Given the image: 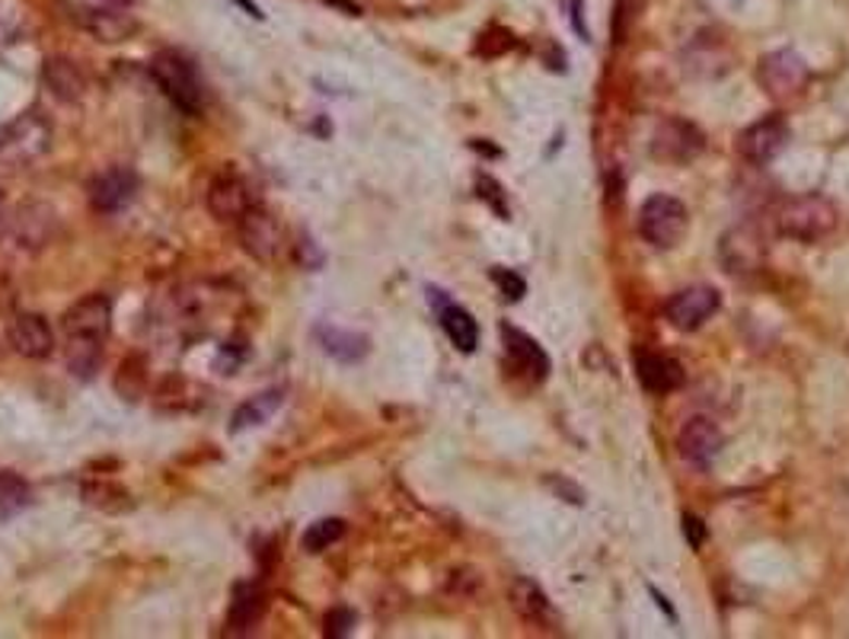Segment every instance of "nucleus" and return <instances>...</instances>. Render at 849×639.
Wrapping results in <instances>:
<instances>
[{
  "instance_id": "aec40b11",
  "label": "nucleus",
  "mask_w": 849,
  "mask_h": 639,
  "mask_svg": "<svg viewBox=\"0 0 849 639\" xmlns=\"http://www.w3.org/2000/svg\"><path fill=\"white\" fill-rule=\"evenodd\" d=\"M438 320H441V330L447 333V340L457 345L460 352H476L479 345V323L472 320V314L467 307L447 300L444 292H441V304H438Z\"/></svg>"
},
{
  "instance_id": "dca6fc26",
  "label": "nucleus",
  "mask_w": 849,
  "mask_h": 639,
  "mask_svg": "<svg viewBox=\"0 0 849 639\" xmlns=\"http://www.w3.org/2000/svg\"><path fill=\"white\" fill-rule=\"evenodd\" d=\"M81 23L99 42H125L128 36L138 33V23L125 7H84Z\"/></svg>"
},
{
  "instance_id": "72a5a7b5",
  "label": "nucleus",
  "mask_w": 849,
  "mask_h": 639,
  "mask_svg": "<svg viewBox=\"0 0 849 639\" xmlns=\"http://www.w3.org/2000/svg\"><path fill=\"white\" fill-rule=\"evenodd\" d=\"M109 3H112V7H125V10H128V7H132V3H138V0H109Z\"/></svg>"
},
{
  "instance_id": "a878e982",
  "label": "nucleus",
  "mask_w": 849,
  "mask_h": 639,
  "mask_svg": "<svg viewBox=\"0 0 849 639\" xmlns=\"http://www.w3.org/2000/svg\"><path fill=\"white\" fill-rule=\"evenodd\" d=\"M489 279L499 285L502 297H505V300H512V304L527 295V282L520 279L518 272H512V269H502V266H495V269L489 272Z\"/></svg>"
},
{
  "instance_id": "7ed1b4c3",
  "label": "nucleus",
  "mask_w": 849,
  "mask_h": 639,
  "mask_svg": "<svg viewBox=\"0 0 849 639\" xmlns=\"http://www.w3.org/2000/svg\"><path fill=\"white\" fill-rule=\"evenodd\" d=\"M150 77L153 84L163 90V97L170 99L176 109H183L186 115H198L201 112V84L195 74L186 54L180 51H157L150 61Z\"/></svg>"
},
{
  "instance_id": "6ab92c4d",
  "label": "nucleus",
  "mask_w": 849,
  "mask_h": 639,
  "mask_svg": "<svg viewBox=\"0 0 849 639\" xmlns=\"http://www.w3.org/2000/svg\"><path fill=\"white\" fill-rule=\"evenodd\" d=\"M269 607V594L262 591V586L256 582H239L234 589V601H231V614H227V624H231V634H249L259 627L262 614Z\"/></svg>"
},
{
  "instance_id": "39448f33",
  "label": "nucleus",
  "mask_w": 849,
  "mask_h": 639,
  "mask_svg": "<svg viewBox=\"0 0 849 639\" xmlns=\"http://www.w3.org/2000/svg\"><path fill=\"white\" fill-rule=\"evenodd\" d=\"M756 81H760V87L770 97L786 99L802 94L804 87H808V81H811V71H808L802 54H796L792 49H779L760 58Z\"/></svg>"
},
{
  "instance_id": "2eb2a0df",
  "label": "nucleus",
  "mask_w": 849,
  "mask_h": 639,
  "mask_svg": "<svg viewBox=\"0 0 849 639\" xmlns=\"http://www.w3.org/2000/svg\"><path fill=\"white\" fill-rule=\"evenodd\" d=\"M10 345L23 358H48L54 352V333L46 317L39 314H20L10 323Z\"/></svg>"
},
{
  "instance_id": "4be33fe9",
  "label": "nucleus",
  "mask_w": 849,
  "mask_h": 639,
  "mask_svg": "<svg viewBox=\"0 0 849 639\" xmlns=\"http://www.w3.org/2000/svg\"><path fill=\"white\" fill-rule=\"evenodd\" d=\"M320 343H323V352L339 361H361L368 355V340L352 330L320 327Z\"/></svg>"
},
{
  "instance_id": "6e6552de",
  "label": "nucleus",
  "mask_w": 849,
  "mask_h": 639,
  "mask_svg": "<svg viewBox=\"0 0 849 639\" xmlns=\"http://www.w3.org/2000/svg\"><path fill=\"white\" fill-rule=\"evenodd\" d=\"M722 307V295L712 288V285H693V288H684L677 295L667 300L664 314H667V323L684 330V333H693L706 323L709 317Z\"/></svg>"
},
{
  "instance_id": "7c9ffc66",
  "label": "nucleus",
  "mask_w": 849,
  "mask_h": 639,
  "mask_svg": "<svg viewBox=\"0 0 849 639\" xmlns=\"http://www.w3.org/2000/svg\"><path fill=\"white\" fill-rule=\"evenodd\" d=\"M568 13H571V23H575V29H578V36L588 42V29H585V0H566Z\"/></svg>"
},
{
  "instance_id": "f704fd0d",
  "label": "nucleus",
  "mask_w": 849,
  "mask_h": 639,
  "mask_svg": "<svg viewBox=\"0 0 849 639\" xmlns=\"http://www.w3.org/2000/svg\"><path fill=\"white\" fill-rule=\"evenodd\" d=\"M3 224H7V218H3V205H0V237H3Z\"/></svg>"
},
{
  "instance_id": "f3484780",
  "label": "nucleus",
  "mask_w": 849,
  "mask_h": 639,
  "mask_svg": "<svg viewBox=\"0 0 849 639\" xmlns=\"http://www.w3.org/2000/svg\"><path fill=\"white\" fill-rule=\"evenodd\" d=\"M253 205L246 183L236 173H221L211 186H208V211L218 221H239L243 211Z\"/></svg>"
},
{
  "instance_id": "412c9836",
  "label": "nucleus",
  "mask_w": 849,
  "mask_h": 639,
  "mask_svg": "<svg viewBox=\"0 0 849 639\" xmlns=\"http://www.w3.org/2000/svg\"><path fill=\"white\" fill-rule=\"evenodd\" d=\"M46 84L48 90L54 94L58 99H64V102H74V99L84 97V90H87V77L81 74V67L74 64V61H67V58H51L46 61Z\"/></svg>"
},
{
  "instance_id": "9b49d317",
  "label": "nucleus",
  "mask_w": 849,
  "mask_h": 639,
  "mask_svg": "<svg viewBox=\"0 0 849 639\" xmlns=\"http://www.w3.org/2000/svg\"><path fill=\"white\" fill-rule=\"evenodd\" d=\"M722 429L709 419V416H693L684 422L680 435H677V451L684 460H690L693 467H712V460L722 454Z\"/></svg>"
},
{
  "instance_id": "0eeeda50",
  "label": "nucleus",
  "mask_w": 849,
  "mask_h": 639,
  "mask_svg": "<svg viewBox=\"0 0 849 639\" xmlns=\"http://www.w3.org/2000/svg\"><path fill=\"white\" fill-rule=\"evenodd\" d=\"M236 234H239V244L243 249L259 259V262H272L279 246H282V224L272 211L259 208V205H249L243 211V218L236 221Z\"/></svg>"
},
{
  "instance_id": "bb28decb",
  "label": "nucleus",
  "mask_w": 849,
  "mask_h": 639,
  "mask_svg": "<svg viewBox=\"0 0 849 639\" xmlns=\"http://www.w3.org/2000/svg\"><path fill=\"white\" fill-rule=\"evenodd\" d=\"M639 0H616V10H614V42H626V36H629V29H632V23H636V16H639Z\"/></svg>"
},
{
  "instance_id": "1a4fd4ad",
  "label": "nucleus",
  "mask_w": 849,
  "mask_h": 639,
  "mask_svg": "<svg viewBox=\"0 0 849 639\" xmlns=\"http://www.w3.org/2000/svg\"><path fill=\"white\" fill-rule=\"evenodd\" d=\"M789 145V125L783 115H766L754 125H748L741 135H738V153L748 160V163H770L773 157H779L783 148Z\"/></svg>"
},
{
  "instance_id": "f8f14e48",
  "label": "nucleus",
  "mask_w": 849,
  "mask_h": 639,
  "mask_svg": "<svg viewBox=\"0 0 849 639\" xmlns=\"http://www.w3.org/2000/svg\"><path fill=\"white\" fill-rule=\"evenodd\" d=\"M652 150L659 160H667V163H690L703 150V132L684 119H667V122H661L652 138Z\"/></svg>"
},
{
  "instance_id": "f257e3e1",
  "label": "nucleus",
  "mask_w": 849,
  "mask_h": 639,
  "mask_svg": "<svg viewBox=\"0 0 849 639\" xmlns=\"http://www.w3.org/2000/svg\"><path fill=\"white\" fill-rule=\"evenodd\" d=\"M112 330V304L106 295L81 297L64 314V336H67V368L74 378L90 381L102 361V345Z\"/></svg>"
},
{
  "instance_id": "cd10ccee",
  "label": "nucleus",
  "mask_w": 849,
  "mask_h": 639,
  "mask_svg": "<svg viewBox=\"0 0 849 639\" xmlns=\"http://www.w3.org/2000/svg\"><path fill=\"white\" fill-rule=\"evenodd\" d=\"M355 611L348 607H332L327 614V637H348L355 630Z\"/></svg>"
},
{
  "instance_id": "c85d7f7f",
  "label": "nucleus",
  "mask_w": 849,
  "mask_h": 639,
  "mask_svg": "<svg viewBox=\"0 0 849 639\" xmlns=\"http://www.w3.org/2000/svg\"><path fill=\"white\" fill-rule=\"evenodd\" d=\"M476 186H479V196L485 198L489 205H495V211H499V214L508 221V205H505V201H499V198H502V186H499L495 180H489V176H479V183H476Z\"/></svg>"
},
{
  "instance_id": "a211bd4d",
  "label": "nucleus",
  "mask_w": 849,
  "mask_h": 639,
  "mask_svg": "<svg viewBox=\"0 0 849 639\" xmlns=\"http://www.w3.org/2000/svg\"><path fill=\"white\" fill-rule=\"evenodd\" d=\"M502 343H505L508 358L518 365L520 371H527L533 381H546V374H550V355L543 352V345L537 343V340H530L524 330H515L512 323L502 327Z\"/></svg>"
},
{
  "instance_id": "423d86ee",
  "label": "nucleus",
  "mask_w": 849,
  "mask_h": 639,
  "mask_svg": "<svg viewBox=\"0 0 849 639\" xmlns=\"http://www.w3.org/2000/svg\"><path fill=\"white\" fill-rule=\"evenodd\" d=\"M718 259L725 266L728 275L735 279H748V275H756L766 262V244L763 237L756 234L754 228L748 224H738L731 228L722 241H718Z\"/></svg>"
},
{
  "instance_id": "4468645a",
  "label": "nucleus",
  "mask_w": 849,
  "mask_h": 639,
  "mask_svg": "<svg viewBox=\"0 0 849 639\" xmlns=\"http://www.w3.org/2000/svg\"><path fill=\"white\" fill-rule=\"evenodd\" d=\"M512 604H515V611H518L527 624H533V627H540V630L559 627V614H556L550 594L540 589L533 579H515V582H512Z\"/></svg>"
},
{
  "instance_id": "9d476101",
  "label": "nucleus",
  "mask_w": 849,
  "mask_h": 639,
  "mask_svg": "<svg viewBox=\"0 0 849 639\" xmlns=\"http://www.w3.org/2000/svg\"><path fill=\"white\" fill-rule=\"evenodd\" d=\"M138 186H142V180L132 167H109L90 183V205L99 214H115L135 201Z\"/></svg>"
},
{
  "instance_id": "393cba45",
  "label": "nucleus",
  "mask_w": 849,
  "mask_h": 639,
  "mask_svg": "<svg viewBox=\"0 0 849 639\" xmlns=\"http://www.w3.org/2000/svg\"><path fill=\"white\" fill-rule=\"evenodd\" d=\"M29 505V490L23 480H16L13 474H0V515H13L20 508Z\"/></svg>"
},
{
  "instance_id": "ddd939ff",
  "label": "nucleus",
  "mask_w": 849,
  "mask_h": 639,
  "mask_svg": "<svg viewBox=\"0 0 849 639\" xmlns=\"http://www.w3.org/2000/svg\"><path fill=\"white\" fill-rule=\"evenodd\" d=\"M636 374H639V384L649 391V394H670V391H680L687 374H684V365L664 352H636Z\"/></svg>"
},
{
  "instance_id": "2f4dec72",
  "label": "nucleus",
  "mask_w": 849,
  "mask_h": 639,
  "mask_svg": "<svg viewBox=\"0 0 849 639\" xmlns=\"http://www.w3.org/2000/svg\"><path fill=\"white\" fill-rule=\"evenodd\" d=\"M550 487H556V490L563 492V495H571V502H575V505H581V502H585V495H581V490H578L575 483H563V480H556V477H553V480H550Z\"/></svg>"
},
{
  "instance_id": "20e7f679",
  "label": "nucleus",
  "mask_w": 849,
  "mask_h": 639,
  "mask_svg": "<svg viewBox=\"0 0 849 639\" xmlns=\"http://www.w3.org/2000/svg\"><path fill=\"white\" fill-rule=\"evenodd\" d=\"M687 228H690V214L680 198L652 196L639 208V234L655 249H674L687 237Z\"/></svg>"
},
{
  "instance_id": "c756f323",
  "label": "nucleus",
  "mask_w": 849,
  "mask_h": 639,
  "mask_svg": "<svg viewBox=\"0 0 849 639\" xmlns=\"http://www.w3.org/2000/svg\"><path fill=\"white\" fill-rule=\"evenodd\" d=\"M684 531H687V543L690 546H703V541H706V528H703V521L700 518H693V515H687L684 518Z\"/></svg>"
},
{
  "instance_id": "5701e85b",
  "label": "nucleus",
  "mask_w": 849,
  "mask_h": 639,
  "mask_svg": "<svg viewBox=\"0 0 849 639\" xmlns=\"http://www.w3.org/2000/svg\"><path fill=\"white\" fill-rule=\"evenodd\" d=\"M282 391H266V394L253 396V400H246L239 409L234 413V432H243V429H253V426H262V422H269L272 419V413L282 406Z\"/></svg>"
},
{
  "instance_id": "473e14b6",
  "label": "nucleus",
  "mask_w": 849,
  "mask_h": 639,
  "mask_svg": "<svg viewBox=\"0 0 849 639\" xmlns=\"http://www.w3.org/2000/svg\"><path fill=\"white\" fill-rule=\"evenodd\" d=\"M236 3H239V7H243V10H249V16H259V20H262V13H259V7H256V3H253V0H236Z\"/></svg>"
},
{
  "instance_id": "b1692460",
  "label": "nucleus",
  "mask_w": 849,
  "mask_h": 639,
  "mask_svg": "<svg viewBox=\"0 0 849 639\" xmlns=\"http://www.w3.org/2000/svg\"><path fill=\"white\" fill-rule=\"evenodd\" d=\"M342 534H345V521L342 518H320V521H313L307 531H304V550L307 553H323V550H330L332 543L342 541Z\"/></svg>"
},
{
  "instance_id": "f03ea898",
  "label": "nucleus",
  "mask_w": 849,
  "mask_h": 639,
  "mask_svg": "<svg viewBox=\"0 0 849 639\" xmlns=\"http://www.w3.org/2000/svg\"><path fill=\"white\" fill-rule=\"evenodd\" d=\"M773 228L786 241L817 244L837 228V208L824 196H792L773 211Z\"/></svg>"
}]
</instances>
